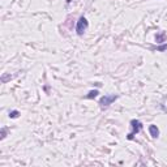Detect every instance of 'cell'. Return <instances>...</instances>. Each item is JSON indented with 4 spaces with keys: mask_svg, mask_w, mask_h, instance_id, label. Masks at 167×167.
<instances>
[{
    "mask_svg": "<svg viewBox=\"0 0 167 167\" xmlns=\"http://www.w3.org/2000/svg\"><path fill=\"white\" fill-rule=\"evenodd\" d=\"M87 26H89L87 20L85 17H80V20L77 21V25H76V33L78 35H82V34L87 30Z\"/></svg>",
    "mask_w": 167,
    "mask_h": 167,
    "instance_id": "cell-2",
    "label": "cell"
},
{
    "mask_svg": "<svg viewBox=\"0 0 167 167\" xmlns=\"http://www.w3.org/2000/svg\"><path fill=\"white\" fill-rule=\"evenodd\" d=\"M117 99V95H115V94H111V95H103L102 98H101V101H99V105H101V107L103 109V107H109L112 102H115Z\"/></svg>",
    "mask_w": 167,
    "mask_h": 167,
    "instance_id": "cell-3",
    "label": "cell"
},
{
    "mask_svg": "<svg viewBox=\"0 0 167 167\" xmlns=\"http://www.w3.org/2000/svg\"><path fill=\"white\" fill-rule=\"evenodd\" d=\"M98 94H99V91H98V90H90L89 93H87L86 98H87V99H93V98H95Z\"/></svg>",
    "mask_w": 167,
    "mask_h": 167,
    "instance_id": "cell-5",
    "label": "cell"
},
{
    "mask_svg": "<svg viewBox=\"0 0 167 167\" xmlns=\"http://www.w3.org/2000/svg\"><path fill=\"white\" fill-rule=\"evenodd\" d=\"M4 137H6V129L2 131V139H4Z\"/></svg>",
    "mask_w": 167,
    "mask_h": 167,
    "instance_id": "cell-7",
    "label": "cell"
},
{
    "mask_svg": "<svg viewBox=\"0 0 167 167\" xmlns=\"http://www.w3.org/2000/svg\"><path fill=\"white\" fill-rule=\"evenodd\" d=\"M149 132H150V136L153 137V139H157V137L159 136V129L157 128V125H150L149 127Z\"/></svg>",
    "mask_w": 167,
    "mask_h": 167,
    "instance_id": "cell-4",
    "label": "cell"
},
{
    "mask_svg": "<svg viewBox=\"0 0 167 167\" xmlns=\"http://www.w3.org/2000/svg\"><path fill=\"white\" fill-rule=\"evenodd\" d=\"M131 127H132V132L131 133H128V136H127V139L128 140H133V136L136 133H139V132L142 129V123L140 120H131Z\"/></svg>",
    "mask_w": 167,
    "mask_h": 167,
    "instance_id": "cell-1",
    "label": "cell"
},
{
    "mask_svg": "<svg viewBox=\"0 0 167 167\" xmlns=\"http://www.w3.org/2000/svg\"><path fill=\"white\" fill-rule=\"evenodd\" d=\"M18 115H20V112L18 111H12V112H9V117H12V119H16V117H18Z\"/></svg>",
    "mask_w": 167,
    "mask_h": 167,
    "instance_id": "cell-6",
    "label": "cell"
}]
</instances>
